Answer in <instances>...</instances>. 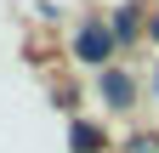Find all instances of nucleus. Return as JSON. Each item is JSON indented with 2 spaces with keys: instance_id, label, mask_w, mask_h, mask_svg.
<instances>
[{
  "instance_id": "nucleus-1",
  "label": "nucleus",
  "mask_w": 159,
  "mask_h": 153,
  "mask_svg": "<svg viewBox=\"0 0 159 153\" xmlns=\"http://www.w3.org/2000/svg\"><path fill=\"white\" fill-rule=\"evenodd\" d=\"M108 51H114V34H108V28H102V23L91 17V23L74 34V57H80V63H102Z\"/></svg>"
},
{
  "instance_id": "nucleus-2",
  "label": "nucleus",
  "mask_w": 159,
  "mask_h": 153,
  "mask_svg": "<svg viewBox=\"0 0 159 153\" xmlns=\"http://www.w3.org/2000/svg\"><path fill=\"white\" fill-rule=\"evenodd\" d=\"M102 97H108L114 108H131L136 85H131V74H125V68H102Z\"/></svg>"
},
{
  "instance_id": "nucleus-3",
  "label": "nucleus",
  "mask_w": 159,
  "mask_h": 153,
  "mask_svg": "<svg viewBox=\"0 0 159 153\" xmlns=\"http://www.w3.org/2000/svg\"><path fill=\"white\" fill-rule=\"evenodd\" d=\"M114 34H119V40H131V34H136V6H119V17H114Z\"/></svg>"
},
{
  "instance_id": "nucleus-4",
  "label": "nucleus",
  "mask_w": 159,
  "mask_h": 153,
  "mask_svg": "<svg viewBox=\"0 0 159 153\" xmlns=\"http://www.w3.org/2000/svg\"><path fill=\"white\" fill-rule=\"evenodd\" d=\"M74 153H97V130L91 125H74Z\"/></svg>"
}]
</instances>
